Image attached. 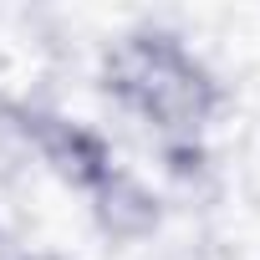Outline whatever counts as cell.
<instances>
[{"instance_id": "6da1fadb", "label": "cell", "mask_w": 260, "mask_h": 260, "mask_svg": "<svg viewBox=\"0 0 260 260\" xmlns=\"http://www.w3.org/2000/svg\"><path fill=\"white\" fill-rule=\"evenodd\" d=\"M219 102H224V92H219L214 72L204 61H194L184 46H174L164 56V67L153 72V82L143 87L133 112H143L148 127H158L164 138H199V127L219 112Z\"/></svg>"}, {"instance_id": "7a4b0ae2", "label": "cell", "mask_w": 260, "mask_h": 260, "mask_svg": "<svg viewBox=\"0 0 260 260\" xmlns=\"http://www.w3.org/2000/svg\"><path fill=\"white\" fill-rule=\"evenodd\" d=\"M26 138H31V153L77 194H97L117 169L112 148L97 127L72 122L61 112H46V107H31V102H26Z\"/></svg>"}, {"instance_id": "3957f363", "label": "cell", "mask_w": 260, "mask_h": 260, "mask_svg": "<svg viewBox=\"0 0 260 260\" xmlns=\"http://www.w3.org/2000/svg\"><path fill=\"white\" fill-rule=\"evenodd\" d=\"M174 46H184V41H179L174 31H153V26L127 31L122 41H112V46L102 51V67H97L102 97H112V102H122V107H138L143 87L153 82V72L164 67V56H169Z\"/></svg>"}, {"instance_id": "277c9868", "label": "cell", "mask_w": 260, "mask_h": 260, "mask_svg": "<svg viewBox=\"0 0 260 260\" xmlns=\"http://www.w3.org/2000/svg\"><path fill=\"white\" fill-rule=\"evenodd\" d=\"M92 224L112 240V245H133V240H148L158 224H164V199L133 179L127 169H112V179L92 194Z\"/></svg>"}, {"instance_id": "5b68a950", "label": "cell", "mask_w": 260, "mask_h": 260, "mask_svg": "<svg viewBox=\"0 0 260 260\" xmlns=\"http://www.w3.org/2000/svg\"><path fill=\"white\" fill-rule=\"evenodd\" d=\"M21 164H31V138H26V102L0 97V179H16Z\"/></svg>"}, {"instance_id": "8992f818", "label": "cell", "mask_w": 260, "mask_h": 260, "mask_svg": "<svg viewBox=\"0 0 260 260\" xmlns=\"http://www.w3.org/2000/svg\"><path fill=\"white\" fill-rule=\"evenodd\" d=\"M158 158H164V174L174 184H199L209 174V148L199 138H164L158 143Z\"/></svg>"}, {"instance_id": "52a82bcc", "label": "cell", "mask_w": 260, "mask_h": 260, "mask_svg": "<svg viewBox=\"0 0 260 260\" xmlns=\"http://www.w3.org/2000/svg\"><path fill=\"white\" fill-rule=\"evenodd\" d=\"M21 255H26V250L16 245V235H11L6 224H0V260H21Z\"/></svg>"}, {"instance_id": "ba28073f", "label": "cell", "mask_w": 260, "mask_h": 260, "mask_svg": "<svg viewBox=\"0 0 260 260\" xmlns=\"http://www.w3.org/2000/svg\"><path fill=\"white\" fill-rule=\"evenodd\" d=\"M21 260H61V255H51V250H26Z\"/></svg>"}]
</instances>
